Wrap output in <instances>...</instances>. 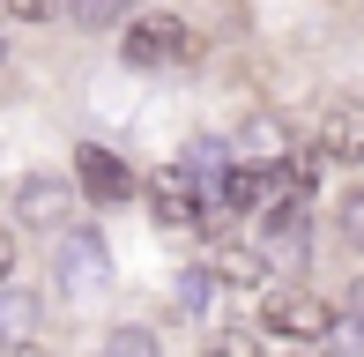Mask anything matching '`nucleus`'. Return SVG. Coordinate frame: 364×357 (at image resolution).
<instances>
[{
	"instance_id": "1",
	"label": "nucleus",
	"mask_w": 364,
	"mask_h": 357,
	"mask_svg": "<svg viewBox=\"0 0 364 357\" xmlns=\"http://www.w3.org/2000/svg\"><path fill=\"white\" fill-rule=\"evenodd\" d=\"M260 328H268V335H283L290 350H320L327 335L342 328V313L320 298V290L283 283V290H268V298H260Z\"/></svg>"
},
{
	"instance_id": "2",
	"label": "nucleus",
	"mask_w": 364,
	"mask_h": 357,
	"mask_svg": "<svg viewBox=\"0 0 364 357\" xmlns=\"http://www.w3.org/2000/svg\"><path fill=\"white\" fill-rule=\"evenodd\" d=\"M119 53H127V68H186V60L201 53V38H193L171 8H149V15H134V23H127Z\"/></svg>"
},
{
	"instance_id": "3",
	"label": "nucleus",
	"mask_w": 364,
	"mask_h": 357,
	"mask_svg": "<svg viewBox=\"0 0 364 357\" xmlns=\"http://www.w3.org/2000/svg\"><path fill=\"white\" fill-rule=\"evenodd\" d=\"M305 238H312V216H305V193H283L275 208H260V261L268 268H305Z\"/></svg>"
},
{
	"instance_id": "4",
	"label": "nucleus",
	"mask_w": 364,
	"mask_h": 357,
	"mask_svg": "<svg viewBox=\"0 0 364 357\" xmlns=\"http://www.w3.org/2000/svg\"><path fill=\"white\" fill-rule=\"evenodd\" d=\"M60 290H68V298L82 305V298H105L112 290V253H105V238L97 231H68L60 238Z\"/></svg>"
},
{
	"instance_id": "5",
	"label": "nucleus",
	"mask_w": 364,
	"mask_h": 357,
	"mask_svg": "<svg viewBox=\"0 0 364 357\" xmlns=\"http://www.w3.org/2000/svg\"><path fill=\"white\" fill-rule=\"evenodd\" d=\"M312 149L335 164H364V97H320L312 112Z\"/></svg>"
},
{
	"instance_id": "6",
	"label": "nucleus",
	"mask_w": 364,
	"mask_h": 357,
	"mask_svg": "<svg viewBox=\"0 0 364 357\" xmlns=\"http://www.w3.org/2000/svg\"><path fill=\"white\" fill-rule=\"evenodd\" d=\"M15 216L38 223V231H60L68 238V216H75V178H53V171H30L15 186Z\"/></svg>"
},
{
	"instance_id": "7",
	"label": "nucleus",
	"mask_w": 364,
	"mask_h": 357,
	"mask_svg": "<svg viewBox=\"0 0 364 357\" xmlns=\"http://www.w3.org/2000/svg\"><path fill=\"white\" fill-rule=\"evenodd\" d=\"M75 193H90V201H134V171H127V156H112L105 142H82L75 149Z\"/></svg>"
},
{
	"instance_id": "8",
	"label": "nucleus",
	"mask_w": 364,
	"mask_h": 357,
	"mask_svg": "<svg viewBox=\"0 0 364 357\" xmlns=\"http://www.w3.org/2000/svg\"><path fill=\"white\" fill-rule=\"evenodd\" d=\"M149 208H156V223H164L171 238H193V231L208 223L201 201H193V186H186L178 171H156V178H149Z\"/></svg>"
},
{
	"instance_id": "9",
	"label": "nucleus",
	"mask_w": 364,
	"mask_h": 357,
	"mask_svg": "<svg viewBox=\"0 0 364 357\" xmlns=\"http://www.w3.org/2000/svg\"><path fill=\"white\" fill-rule=\"evenodd\" d=\"M208 283H223V290H260V283H268L260 246H245V238H216V246H208Z\"/></svg>"
},
{
	"instance_id": "10",
	"label": "nucleus",
	"mask_w": 364,
	"mask_h": 357,
	"mask_svg": "<svg viewBox=\"0 0 364 357\" xmlns=\"http://www.w3.org/2000/svg\"><path fill=\"white\" fill-rule=\"evenodd\" d=\"M335 231H342V246L364 253V186H350V193L335 201Z\"/></svg>"
},
{
	"instance_id": "11",
	"label": "nucleus",
	"mask_w": 364,
	"mask_h": 357,
	"mask_svg": "<svg viewBox=\"0 0 364 357\" xmlns=\"http://www.w3.org/2000/svg\"><path fill=\"white\" fill-rule=\"evenodd\" d=\"M30 320H38V298L30 290H0V335H30Z\"/></svg>"
},
{
	"instance_id": "12",
	"label": "nucleus",
	"mask_w": 364,
	"mask_h": 357,
	"mask_svg": "<svg viewBox=\"0 0 364 357\" xmlns=\"http://www.w3.org/2000/svg\"><path fill=\"white\" fill-rule=\"evenodd\" d=\"M105 357H164V350H156V335H149V328H112V335H105Z\"/></svg>"
},
{
	"instance_id": "13",
	"label": "nucleus",
	"mask_w": 364,
	"mask_h": 357,
	"mask_svg": "<svg viewBox=\"0 0 364 357\" xmlns=\"http://www.w3.org/2000/svg\"><path fill=\"white\" fill-rule=\"evenodd\" d=\"M201 357H260V343H253L245 328H216V335L201 343Z\"/></svg>"
},
{
	"instance_id": "14",
	"label": "nucleus",
	"mask_w": 364,
	"mask_h": 357,
	"mask_svg": "<svg viewBox=\"0 0 364 357\" xmlns=\"http://www.w3.org/2000/svg\"><path fill=\"white\" fill-rule=\"evenodd\" d=\"M208 290H216V283H208V268L186 275V283H178V305H186V313H208Z\"/></svg>"
},
{
	"instance_id": "15",
	"label": "nucleus",
	"mask_w": 364,
	"mask_h": 357,
	"mask_svg": "<svg viewBox=\"0 0 364 357\" xmlns=\"http://www.w3.org/2000/svg\"><path fill=\"white\" fill-rule=\"evenodd\" d=\"M15 23H53V0H8Z\"/></svg>"
},
{
	"instance_id": "16",
	"label": "nucleus",
	"mask_w": 364,
	"mask_h": 357,
	"mask_svg": "<svg viewBox=\"0 0 364 357\" xmlns=\"http://www.w3.org/2000/svg\"><path fill=\"white\" fill-rule=\"evenodd\" d=\"M342 298H350V328L364 335V275H357V283H350V290H342Z\"/></svg>"
},
{
	"instance_id": "17",
	"label": "nucleus",
	"mask_w": 364,
	"mask_h": 357,
	"mask_svg": "<svg viewBox=\"0 0 364 357\" xmlns=\"http://www.w3.org/2000/svg\"><path fill=\"white\" fill-rule=\"evenodd\" d=\"M15 275V238H8V223H0V283Z\"/></svg>"
},
{
	"instance_id": "18",
	"label": "nucleus",
	"mask_w": 364,
	"mask_h": 357,
	"mask_svg": "<svg viewBox=\"0 0 364 357\" xmlns=\"http://www.w3.org/2000/svg\"><path fill=\"white\" fill-rule=\"evenodd\" d=\"M0 357H45V350L38 343H15V350H0Z\"/></svg>"
},
{
	"instance_id": "19",
	"label": "nucleus",
	"mask_w": 364,
	"mask_h": 357,
	"mask_svg": "<svg viewBox=\"0 0 364 357\" xmlns=\"http://www.w3.org/2000/svg\"><path fill=\"white\" fill-rule=\"evenodd\" d=\"M283 357H327V350H283Z\"/></svg>"
}]
</instances>
